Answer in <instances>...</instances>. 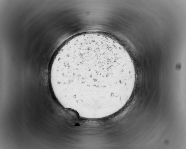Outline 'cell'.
<instances>
[{"instance_id":"obj_1","label":"cell","mask_w":186,"mask_h":149,"mask_svg":"<svg viewBox=\"0 0 186 149\" xmlns=\"http://www.w3.org/2000/svg\"><path fill=\"white\" fill-rule=\"evenodd\" d=\"M57 91L77 106L112 107L132 93L136 72L125 49L105 35H75L59 49L49 71Z\"/></svg>"}]
</instances>
